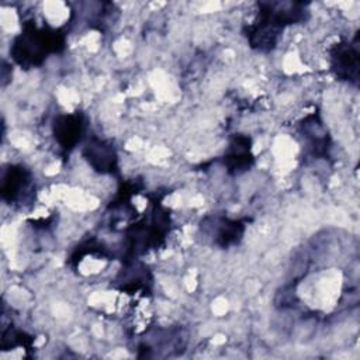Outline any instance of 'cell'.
Masks as SVG:
<instances>
[{
  "label": "cell",
  "instance_id": "cell-1",
  "mask_svg": "<svg viewBox=\"0 0 360 360\" xmlns=\"http://www.w3.org/2000/svg\"><path fill=\"white\" fill-rule=\"evenodd\" d=\"M82 125L80 115H62L58 118L55 122V136L62 148H73L82 134Z\"/></svg>",
  "mask_w": 360,
  "mask_h": 360
},
{
  "label": "cell",
  "instance_id": "cell-2",
  "mask_svg": "<svg viewBox=\"0 0 360 360\" xmlns=\"http://www.w3.org/2000/svg\"><path fill=\"white\" fill-rule=\"evenodd\" d=\"M332 59L336 75L352 77L357 73V52H354L350 46L338 45L332 55Z\"/></svg>",
  "mask_w": 360,
  "mask_h": 360
},
{
  "label": "cell",
  "instance_id": "cell-3",
  "mask_svg": "<svg viewBox=\"0 0 360 360\" xmlns=\"http://www.w3.org/2000/svg\"><path fill=\"white\" fill-rule=\"evenodd\" d=\"M87 156H89L87 159L91 163V166L96 167L97 170H100L101 173L111 170L115 165V156H114L112 150L101 142H97L96 145L91 143V146L89 145Z\"/></svg>",
  "mask_w": 360,
  "mask_h": 360
}]
</instances>
